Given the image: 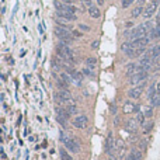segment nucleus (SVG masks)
Wrapping results in <instances>:
<instances>
[{
	"instance_id": "39",
	"label": "nucleus",
	"mask_w": 160,
	"mask_h": 160,
	"mask_svg": "<svg viewBox=\"0 0 160 160\" xmlns=\"http://www.w3.org/2000/svg\"><path fill=\"white\" fill-rule=\"evenodd\" d=\"M110 160H117V159H115V157H110Z\"/></svg>"
},
{
	"instance_id": "37",
	"label": "nucleus",
	"mask_w": 160,
	"mask_h": 160,
	"mask_svg": "<svg viewBox=\"0 0 160 160\" xmlns=\"http://www.w3.org/2000/svg\"><path fill=\"white\" fill-rule=\"evenodd\" d=\"M157 93H160V82H159V84H157Z\"/></svg>"
},
{
	"instance_id": "6",
	"label": "nucleus",
	"mask_w": 160,
	"mask_h": 160,
	"mask_svg": "<svg viewBox=\"0 0 160 160\" xmlns=\"http://www.w3.org/2000/svg\"><path fill=\"white\" fill-rule=\"evenodd\" d=\"M62 142L65 143V146L67 148V150H70V152L77 153L79 150H80V146H79V143H77V142H76L74 139H72V138H66V136H62Z\"/></svg>"
},
{
	"instance_id": "9",
	"label": "nucleus",
	"mask_w": 160,
	"mask_h": 160,
	"mask_svg": "<svg viewBox=\"0 0 160 160\" xmlns=\"http://www.w3.org/2000/svg\"><path fill=\"white\" fill-rule=\"evenodd\" d=\"M73 127L79 128V129L86 128L87 127V117L86 115H77V117L73 119Z\"/></svg>"
},
{
	"instance_id": "27",
	"label": "nucleus",
	"mask_w": 160,
	"mask_h": 160,
	"mask_svg": "<svg viewBox=\"0 0 160 160\" xmlns=\"http://www.w3.org/2000/svg\"><path fill=\"white\" fill-rule=\"evenodd\" d=\"M86 65L90 66L91 69H93V67L96 66V59H94V58H87V59H86Z\"/></svg>"
},
{
	"instance_id": "5",
	"label": "nucleus",
	"mask_w": 160,
	"mask_h": 160,
	"mask_svg": "<svg viewBox=\"0 0 160 160\" xmlns=\"http://www.w3.org/2000/svg\"><path fill=\"white\" fill-rule=\"evenodd\" d=\"M146 79H148V73H146V72H138V73H135L133 76H131L129 83H131L132 87L142 86V84H145Z\"/></svg>"
},
{
	"instance_id": "23",
	"label": "nucleus",
	"mask_w": 160,
	"mask_h": 160,
	"mask_svg": "<svg viewBox=\"0 0 160 160\" xmlns=\"http://www.w3.org/2000/svg\"><path fill=\"white\" fill-rule=\"evenodd\" d=\"M150 100H152V104H150L152 107H159L160 105V94H159V93H157V94L155 96L153 99H150Z\"/></svg>"
},
{
	"instance_id": "36",
	"label": "nucleus",
	"mask_w": 160,
	"mask_h": 160,
	"mask_svg": "<svg viewBox=\"0 0 160 160\" xmlns=\"http://www.w3.org/2000/svg\"><path fill=\"white\" fill-rule=\"evenodd\" d=\"M38 28H39V33H41V34H42V33H44V30H42V24H41V25H39V27H38Z\"/></svg>"
},
{
	"instance_id": "14",
	"label": "nucleus",
	"mask_w": 160,
	"mask_h": 160,
	"mask_svg": "<svg viewBox=\"0 0 160 160\" xmlns=\"http://www.w3.org/2000/svg\"><path fill=\"white\" fill-rule=\"evenodd\" d=\"M89 14H90L91 18H99L100 14H101V11H100L99 7H96V6H91V7H89Z\"/></svg>"
},
{
	"instance_id": "38",
	"label": "nucleus",
	"mask_w": 160,
	"mask_h": 160,
	"mask_svg": "<svg viewBox=\"0 0 160 160\" xmlns=\"http://www.w3.org/2000/svg\"><path fill=\"white\" fill-rule=\"evenodd\" d=\"M103 2H104V0H97V3H99V4H103Z\"/></svg>"
},
{
	"instance_id": "17",
	"label": "nucleus",
	"mask_w": 160,
	"mask_h": 160,
	"mask_svg": "<svg viewBox=\"0 0 160 160\" xmlns=\"http://www.w3.org/2000/svg\"><path fill=\"white\" fill-rule=\"evenodd\" d=\"M135 110H138V107H135V104H132V103L124 104V112H125V114H131V112H133Z\"/></svg>"
},
{
	"instance_id": "31",
	"label": "nucleus",
	"mask_w": 160,
	"mask_h": 160,
	"mask_svg": "<svg viewBox=\"0 0 160 160\" xmlns=\"http://www.w3.org/2000/svg\"><path fill=\"white\" fill-rule=\"evenodd\" d=\"M99 45H100L99 41H93V42H91V48H93V49H97V48H99Z\"/></svg>"
},
{
	"instance_id": "28",
	"label": "nucleus",
	"mask_w": 160,
	"mask_h": 160,
	"mask_svg": "<svg viewBox=\"0 0 160 160\" xmlns=\"http://www.w3.org/2000/svg\"><path fill=\"white\" fill-rule=\"evenodd\" d=\"M133 2H135V0H122V2H121V6H122L124 8H127V7H129Z\"/></svg>"
},
{
	"instance_id": "22",
	"label": "nucleus",
	"mask_w": 160,
	"mask_h": 160,
	"mask_svg": "<svg viewBox=\"0 0 160 160\" xmlns=\"http://www.w3.org/2000/svg\"><path fill=\"white\" fill-rule=\"evenodd\" d=\"M150 38H160V24H157V27L155 30H152Z\"/></svg>"
},
{
	"instance_id": "21",
	"label": "nucleus",
	"mask_w": 160,
	"mask_h": 160,
	"mask_svg": "<svg viewBox=\"0 0 160 160\" xmlns=\"http://www.w3.org/2000/svg\"><path fill=\"white\" fill-rule=\"evenodd\" d=\"M143 11V8H142V6H139V7H135L133 10H132V13H131V17L132 18H136L138 16H140V13Z\"/></svg>"
},
{
	"instance_id": "3",
	"label": "nucleus",
	"mask_w": 160,
	"mask_h": 160,
	"mask_svg": "<svg viewBox=\"0 0 160 160\" xmlns=\"http://www.w3.org/2000/svg\"><path fill=\"white\" fill-rule=\"evenodd\" d=\"M55 100H56L59 104H74V99L72 97L69 90H59L55 94Z\"/></svg>"
},
{
	"instance_id": "29",
	"label": "nucleus",
	"mask_w": 160,
	"mask_h": 160,
	"mask_svg": "<svg viewBox=\"0 0 160 160\" xmlns=\"http://www.w3.org/2000/svg\"><path fill=\"white\" fill-rule=\"evenodd\" d=\"M136 119H138V122H139V124H143V119H145V114H140V112H139V114L136 115Z\"/></svg>"
},
{
	"instance_id": "35",
	"label": "nucleus",
	"mask_w": 160,
	"mask_h": 160,
	"mask_svg": "<svg viewBox=\"0 0 160 160\" xmlns=\"http://www.w3.org/2000/svg\"><path fill=\"white\" fill-rule=\"evenodd\" d=\"M80 28H82L83 31H89V30H90L89 27H87V25H84V24H80Z\"/></svg>"
},
{
	"instance_id": "34",
	"label": "nucleus",
	"mask_w": 160,
	"mask_h": 160,
	"mask_svg": "<svg viewBox=\"0 0 160 160\" xmlns=\"http://www.w3.org/2000/svg\"><path fill=\"white\" fill-rule=\"evenodd\" d=\"M140 150H145V149H146V142H145V140H142V142H140Z\"/></svg>"
},
{
	"instance_id": "30",
	"label": "nucleus",
	"mask_w": 160,
	"mask_h": 160,
	"mask_svg": "<svg viewBox=\"0 0 160 160\" xmlns=\"http://www.w3.org/2000/svg\"><path fill=\"white\" fill-rule=\"evenodd\" d=\"M84 73H86L87 76H91V77H94V72H93V69H89V67H86V69H84Z\"/></svg>"
},
{
	"instance_id": "15",
	"label": "nucleus",
	"mask_w": 160,
	"mask_h": 160,
	"mask_svg": "<svg viewBox=\"0 0 160 160\" xmlns=\"http://www.w3.org/2000/svg\"><path fill=\"white\" fill-rule=\"evenodd\" d=\"M149 53H150V56H152L155 61L160 59V45H156V46H153V48H150Z\"/></svg>"
},
{
	"instance_id": "41",
	"label": "nucleus",
	"mask_w": 160,
	"mask_h": 160,
	"mask_svg": "<svg viewBox=\"0 0 160 160\" xmlns=\"http://www.w3.org/2000/svg\"><path fill=\"white\" fill-rule=\"evenodd\" d=\"M159 14H160V13H159Z\"/></svg>"
},
{
	"instance_id": "26",
	"label": "nucleus",
	"mask_w": 160,
	"mask_h": 160,
	"mask_svg": "<svg viewBox=\"0 0 160 160\" xmlns=\"http://www.w3.org/2000/svg\"><path fill=\"white\" fill-rule=\"evenodd\" d=\"M152 115H153V107L152 105L146 107V110H145V117H146V118H150Z\"/></svg>"
},
{
	"instance_id": "25",
	"label": "nucleus",
	"mask_w": 160,
	"mask_h": 160,
	"mask_svg": "<svg viewBox=\"0 0 160 160\" xmlns=\"http://www.w3.org/2000/svg\"><path fill=\"white\" fill-rule=\"evenodd\" d=\"M61 159L62 160H73V159H72V156L66 152L65 149H62V150H61Z\"/></svg>"
},
{
	"instance_id": "4",
	"label": "nucleus",
	"mask_w": 160,
	"mask_h": 160,
	"mask_svg": "<svg viewBox=\"0 0 160 160\" xmlns=\"http://www.w3.org/2000/svg\"><path fill=\"white\" fill-rule=\"evenodd\" d=\"M58 55L67 62L73 59V52H72V49L69 48L67 44H63V42H59V44H58Z\"/></svg>"
},
{
	"instance_id": "1",
	"label": "nucleus",
	"mask_w": 160,
	"mask_h": 160,
	"mask_svg": "<svg viewBox=\"0 0 160 160\" xmlns=\"http://www.w3.org/2000/svg\"><path fill=\"white\" fill-rule=\"evenodd\" d=\"M70 31H72V30L65 28V27H61V25L55 27V35H56V37H59L61 42L67 44V45L73 41V38H72V35H70Z\"/></svg>"
},
{
	"instance_id": "8",
	"label": "nucleus",
	"mask_w": 160,
	"mask_h": 160,
	"mask_svg": "<svg viewBox=\"0 0 160 160\" xmlns=\"http://www.w3.org/2000/svg\"><path fill=\"white\" fill-rule=\"evenodd\" d=\"M149 41H150V37H142V38H138V39H133V41H131L132 44V48H145V46L149 44Z\"/></svg>"
},
{
	"instance_id": "10",
	"label": "nucleus",
	"mask_w": 160,
	"mask_h": 160,
	"mask_svg": "<svg viewBox=\"0 0 160 160\" xmlns=\"http://www.w3.org/2000/svg\"><path fill=\"white\" fill-rule=\"evenodd\" d=\"M56 14L59 18H62V20H65V21H74L76 20L74 13H70V11H67V10H58Z\"/></svg>"
},
{
	"instance_id": "7",
	"label": "nucleus",
	"mask_w": 160,
	"mask_h": 160,
	"mask_svg": "<svg viewBox=\"0 0 160 160\" xmlns=\"http://www.w3.org/2000/svg\"><path fill=\"white\" fill-rule=\"evenodd\" d=\"M156 8H157V0H153L152 3H149L148 6L143 8V17L145 18H150V17L156 13Z\"/></svg>"
},
{
	"instance_id": "20",
	"label": "nucleus",
	"mask_w": 160,
	"mask_h": 160,
	"mask_svg": "<svg viewBox=\"0 0 160 160\" xmlns=\"http://www.w3.org/2000/svg\"><path fill=\"white\" fill-rule=\"evenodd\" d=\"M121 49H122V52H125L128 55V53L132 51V44H131V42H125V44L121 45Z\"/></svg>"
},
{
	"instance_id": "24",
	"label": "nucleus",
	"mask_w": 160,
	"mask_h": 160,
	"mask_svg": "<svg viewBox=\"0 0 160 160\" xmlns=\"http://www.w3.org/2000/svg\"><path fill=\"white\" fill-rule=\"evenodd\" d=\"M138 119H129V122H128V127H129V129L131 131H133V129H136L138 128Z\"/></svg>"
},
{
	"instance_id": "13",
	"label": "nucleus",
	"mask_w": 160,
	"mask_h": 160,
	"mask_svg": "<svg viewBox=\"0 0 160 160\" xmlns=\"http://www.w3.org/2000/svg\"><path fill=\"white\" fill-rule=\"evenodd\" d=\"M114 136H112V133H110L108 135V138H107V142H105V150L108 153H111V149H114Z\"/></svg>"
},
{
	"instance_id": "32",
	"label": "nucleus",
	"mask_w": 160,
	"mask_h": 160,
	"mask_svg": "<svg viewBox=\"0 0 160 160\" xmlns=\"http://www.w3.org/2000/svg\"><path fill=\"white\" fill-rule=\"evenodd\" d=\"M152 127H153V124H152V122H150V124H148V125L145 127V133H148V132L150 131V129H152Z\"/></svg>"
},
{
	"instance_id": "18",
	"label": "nucleus",
	"mask_w": 160,
	"mask_h": 160,
	"mask_svg": "<svg viewBox=\"0 0 160 160\" xmlns=\"http://www.w3.org/2000/svg\"><path fill=\"white\" fill-rule=\"evenodd\" d=\"M56 114H58V117H61V118H65V119H67L70 117V114L66 111V108L63 110V108H61V107H58L56 108Z\"/></svg>"
},
{
	"instance_id": "40",
	"label": "nucleus",
	"mask_w": 160,
	"mask_h": 160,
	"mask_svg": "<svg viewBox=\"0 0 160 160\" xmlns=\"http://www.w3.org/2000/svg\"><path fill=\"white\" fill-rule=\"evenodd\" d=\"M127 160H131V159H129V157H128V159H127Z\"/></svg>"
},
{
	"instance_id": "16",
	"label": "nucleus",
	"mask_w": 160,
	"mask_h": 160,
	"mask_svg": "<svg viewBox=\"0 0 160 160\" xmlns=\"http://www.w3.org/2000/svg\"><path fill=\"white\" fill-rule=\"evenodd\" d=\"M129 159L131 160H140L142 159V152L139 149H132L131 153H129Z\"/></svg>"
},
{
	"instance_id": "2",
	"label": "nucleus",
	"mask_w": 160,
	"mask_h": 160,
	"mask_svg": "<svg viewBox=\"0 0 160 160\" xmlns=\"http://www.w3.org/2000/svg\"><path fill=\"white\" fill-rule=\"evenodd\" d=\"M150 31V24L146 23V24H140L139 27H136L135 30H132L129 35H131V39H138V38H142V37H146V34Z\"/></svg>"
},
{
	"instance_id": "33",
	"label": "nucleus",
	"mask_w": 160,
	"mask_h": 160,
	"mask_svg": "<svg viewBox=\"0 0 160 160\" xmlns=\"http://www.w3.org/2000/svg\"><path fill=\"white\" fill-rule=\"evenodd\" d=\"M79 2H82V3H84L86 6H89V7H91V2L90 0H79Z\"/></svg>"
},
{
	"instance_id": "19",
	"label": "nucleus",
	"mask_w": 160,
	"mask_h": 160,
	"mask_svg": "<svg viewBox=\"0 0 160 160\" xmlns=\"http://www.w3.org/2000/svg\"><path fill=\"white\" fill-rule=\"evenodd\" d=\"M66 111H67L70 115H73L77 112V107H76V104H67V105H66Z\"/></svg>"
},
{
	"instance_id": "11",
	"label": "nucleus",
	"mask_w": 160,
	"mask_h": 160,
	"mask_svg": "<svg viewBox=\"0 0 160 160\" xmlns=\"http://www.w3.org/2000/svg\"><path fill=\"white\" fill-rule=\"evenodd\" d=\"M142 91H143V87L142 86H136V87H132L128 96L131 97V99H139L140 96H142Z\"/></svg>"
},
{
	"instance_id": "12",
	"label": "nucleus",
	"mask_w": 160,
	"mask_h": 160,
	"mask_svg": "<svg viewBox=\"0 0 160 160\" xmlns=\"http://www.w3.org/2000/svg\"><path fill=\"white\" fill-rule=\"evenodd\" d=\"M138 67H139V65H136V63H129V65H127V67H125V73H127V76H133V74L138 72Z\"/></svg>"
}]
</instances>
